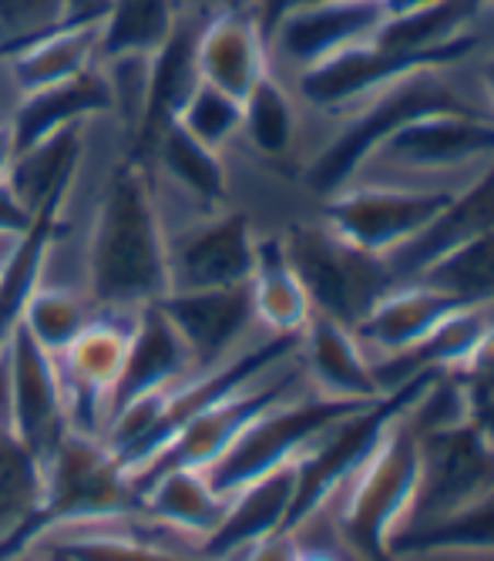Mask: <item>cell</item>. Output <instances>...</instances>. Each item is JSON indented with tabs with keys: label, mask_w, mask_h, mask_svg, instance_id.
<instances>
[{
	"label": "cell",
	"mask_w": 494,
	"mask_h": 561,
	"mask_svg": "<svg viewBox=\"0 0 494 561\" xmlns=\"http://www.w3.org/2000/svg\"><path fill=\"white\" fill-rule=\"evenodd\" d=\"M88 299L97 313H138L169 293L165 226L135 151L112 165L88 229Z\"/></svg>",
	"instance_id": "cell-1"
},
{
	"label": "cell",
	"mask_w": 494,
	"mask_h": 561,
	"mask_svg": "<svg viewBox=\"0 0 494 561\" xmlns=\"http://www.w3.org/2000/svg\"><path fill=\"white\" fill-rule=\"evenodd\" d=\"M471 61L417 68L393 84L380 88L377 94H370L364 105L351 108L347 115L323 122L326 135L320 138V145L303 151V165H300V179L317 195V202L333 195L340 185H347L370 151L387 135L411 125L414 118L434 112L487 115Z\"/></svg>",
	"instance_id": "cell-2"
},
{
	"label": "cell",
	"mask_w": 494,
	"mask_h": 561,
	"mask_svg": "<svg viewBox=\"0 0 494 561\" xmlns=\"http://www.w3.org/2000/svg\"><path fill=\"white\" fill-rule=\"evenodd\" d=\"M407 400L401 403V411L387 421L383 434L367 450L364 461L351 471V478L343 481L333 491V497L317 512V515L333 512L330 515L333 535L340 548L354 554L357 561H393L390 541L401 531L411 497H414V484L421 471V437L407 424V414H404Z\"/></svg>",
	"instance_id": "cell-3"
},
{
	"label": "cell",
	"mask_w": 494,
	"mask_h": 561,
	"mask_svg": "<svg viewBox=\"0 0 494 561\" xmlns=\"http://www.w3.org/2000/svg\"><path fill=\"white\" fill-rule=\"evenodd\" d=\"M491 169L494 118L474 112H434L387 135L360 162L351 182L468 188Z\"/></svg>",
	"instance_id": "cell-4"
},
{
	"label": "cell",
	"mask_w": 494,
	"mask_h": 561,
	"mask_svg": "<svg viewBox=\"0 0 494 561\" xmlns=\"http://www.w3.org/2000/svg\"><path fill=\"white\" fill-rule=\"evenodd\" d=\"M279 239L310 296L313 317H326L354 330L370 313V306L398 283L383 256H374L336 236L320 216L286 226Z\"/></svg>",
	"instance_id": "cell-5"
},
{
	"label": "cell",
	"mask_w": 494,
	"mask_h": 561,
	"mask_svg": "<svg viewBox=\"0 0 494 561\" xmlns=\"http://www.w3.org/2000/svg\"><path fill=\"white\" fill-rule=\"evenodd\" d=\"M165 283L169 293L245 286L256 263L260 229L235 206L165 216ZM165 293V296H169Z\"/></svg>",
	"instance_id": "cell-6"
},
{
	"label": "cell",
	"mask_w": 494,
	"mask_h": 561,
	"mask_svg": "<svg viewBox=\"0 0 494 561\" xmlns=\"http://www.w3.org/2000/svg\"><path fill=\"white\" fill-rule=\"evenodd\" d=\"M377 403V400H374ZM367 403H340L310 393V387L296 390L269 403L260 417L242 427V434L206 468L219 494H232L245 481H253L292 457H300L333 421Z\"/></svg>",
	"instance_id": "cell-7"
},
{
	"label": "cell",
	"mask_w": 494,
	"mask_h": 561,
	"mask_svg": "<svg viewBox=\"0 0 494 561\" xmlns=\"http://www.w3.org/2000/svg\"><path fill=\"white\" fill-rule=\"evenodd\" d=\"M461 188H414L387 182H347L317 202V216L374 256H393L421 236Z\"/></svg>",
	"instance_id": "cell-8"
},
{
	"label": "cell",
	"mask_w": 494,
	"mask_h": 561,
	"mask_svg": "<svg viewBox=\"0 0 494 561\" xmlns=\"http://www.w3.org/2000/svg\"><path fill=\"white\" fill-rule=\"evenodd\" d=\"M421 437V471L414 484V497L401 531L393 535L390 548L440 525L458 515L474 497L494 488V444L478 434L471 424L417 434Z\"/></svg>",
	"instance_id": "cell-9"
},
{
	"label": "cell",
	"mask_w": 494,
	"mask_h": 561,
	"mask_svg": "<svg viewBox=\"0 0 494 561\" xmlns=\"http://www.w3.org/2000/svg\"><path fill=\"white\" fill-rule=\"evenodd\" d=\"M138 313H94L88 327L55 353L71 434L105 437Z\"/></svg>",
	"instance_id": "cell-10"
},
{
	"label": "cell",
	"mask_w": 494,
	"mask_h": 561,
	"mask_svg": "<svg viewBox=\"0 0 494 561\" xmlns=\"http://www.w3.org/2000/svg\"><path fill=\"white\" fill-rule=\"evenodd\" d=\"M387 8L374 0H300L286 8L269 27V68L292 78L343 47L364 44L383 24Z\"/></svg>",
	"instance_id": "cell-11"
},
{
	"label": "cell",
	"mask_w": 494,
	"mask_h": 561,
	"mask_svg": "<svg viewBox=\"0 0 494 561\" xmlns=\"http://www.w3.org/2000/svg\"><path fill=\"white\" fill-rule=\"evenodd\" d=\"M0 360H4L8 431L44 461L68 431L55 356L41 350L21 323H14L0 336Z\"/></svg>",
	"instance_id": "cell-12"
},
{
	"label": "cell",
	"mask_w": 494,
	"mask_h": 561,
	"mask_svg": "<svg viewBox=\"0 0 494 561\" xmlns=\"http://www.w3.org/2000/svg\"><path fill=\"white\" fill-rule=\"evenodd\" d=\"M165 317L179 330L182 343L192 353L195 370H216L242 353L256 350L266 340L256 317L250 289L245 286H229V289H199V293H169L159 299Z\"/></svg>",
	"instance_id": "cell-13"
},
{
	"label": "cell",
	"mask_w": 494,
	"mask_h": 561,
	"mask_svg": "<svg viewBox=\"0 0 494 561\" xmlns=\"http://www.w3.org/2000/svg\"><path fill=\"white\" fill-rule=\"evenodd\" d=\"M269 71V44L256 4H219L199 21L195 31L199 81L242 101Z\"/></svg>",
	"instance_id": "cell-14"
},
{
	"label": "cell",
	"mask_w": 494,
	"mask_h": 561,
	"mask_svg": "<svg viewBox=\"0 0 494 561\" xmlns=\"http://www.w3.org/2000/svg\"><path fill=\"white\" fill-rule=\"evenodd\" d=\"M296 360L310 393L340 403H374L383 390L374 374V360L360 346L357 333L326 317H310L296 336Z\"/></svg>",
	"instance_id": "cell-15"
},
{
	"label": "cell",
	"mask_w": 494,
	"mask_h": 561,
	"mask_svg": "<svg viewBox=\"0 0 494 561\" xmlns=\"http://www.w3.org/2000/svg\"><path fill=\"white\" fill-rule=\"evenodd\" d=\"M458 306L461 302L427 283L401 279L370 306V313L354 327V333L374 364L393 360V356H404L421 346Z\"/></svg>",
	"instance_id": "cell-16"
},
{
	"label": "cell",
	"mask_w": 494,
	"mask_h": 561,
	"mask_svg": "<svg viewBox=\"0 0 494 561\" xmlns=\"http://www.w3.org/2000/svg\"><path fill=\"white\" fill-rule=\"evenodd\" d=\"M226 497H229L226 518L216 528V535L206 541V554L219 561H226L242 545L266 538L279 528H289L296 497H300V457L245 481Z\"/></svg>",
	"instance_id": "cell-17"
},
{
	"label": "cell",
	"mask_w": 494,
	"mask_h": 561,
	"mask_svg": "<svg viewBox=\"0 0 494 561\" xmlns=\"http://www.w3.org/2000/svg\"><path fill=\"white\" fill-rule=\"evenodd\" d=\"M97 58H102V24H58L4 50L0 65L21 101L34 91L84 78L94 71Z\"/></svg>",
	"instance_id": "cell-18"
},
{
	"label": "cell",
	"mask_w": 494,
	"mask_h": 561,
	"mask_svg": "<svg viewBox=\"0 0 494 561\" xmlns=\"http://www.w3.org/2000/svg\"><path fill=\"white\" fill-rule=\"evenodd\" d=\"M188 374H195V364H192V353L182 343L179 330L172 327V320L165 317L159 302L145 306L135 320V330H131L125 370H122V380L115 390V411L131 397L175 387Z\"/></svg>",
	"instance_id": "cell-19"
},
{
	"label": "cell",
	"mask_w": 494,
	"mask_h": 561,
	"mask_svg": "<svg viewBox=\"0 0 494 561\" xmlns=\"http://www.w3.org/2000/svg\"><path fill=\"white\" fill-rule=\"evenodd\" d=\"M487 229H494V169L471 182L468 188H461L421 236H414L404 249L387 256V266L398 283L411 279L437 256H444V252H451L455 245Z\"/></svg>",
	"instance_id": "cell-20"
},
{
	"label": "cell",
	"mask_w": 494,
	"mask_h": 561,
	"mask_svg": "<svg viewBox=\"0 0 494 561\" xmlns=\"http://www.w3.org/2000/svg\"><path fill=\"white\" fill-rule=\"evenodd\" d=\"M307 135V112L296 101L286 78L269 71L250 94L242 98V131L239 145L256 162L279 165L303 151Z\"/></svg>",
	"instance_id": "cell-21"
},
{
	"label": "cell",
	"mask_w": 494,
	"mask_h": 561,
	"mask_svg": "<svg viewBox=\"0 0 494 561\" xmlns=\"http://www.w3.org/2000/svg\"><path fill=\"white\" fill-rule=\"evenodd\" d=\"M91 122H74V125L55 128V131L34 138L31 145L18 148V159H14L8 182L27 202L31 213L47 216L58 206V198L68 192V185L84 159Z\"/></svg>",
	"instance_id": "cell-22"
},
{
	"label": "cell",
	"mask_w": 494,
	"mask_h": 561,
	"mask_svg": "<svg viewBox=\"0 0 494 561\" xmlns=\"http://www.w3.org/2000/svg\"><path fill=\"white\" fill-rule=\"evenodd\" d=\"M256 327L276 340H296L313 317L310 296L296 276L279 232H260L253 276L245 283Z\"/></svg>",
	"instance_id": "cell-23"
},
{
	"label": "cell",
	"mask_w": 494,
	"mask_h": 561,
	"mask_svg": "<svg viewBox=\"0 0 494 561\" xmlns=\"http://www.w3.org/2000/svg\"><path fill=\"white\" fill-rule=\"evenodd\" d=\"M229 497L216 491L206 468H169L138 488V507L152 518L185 531L206 551V541L226 518Z\"/></svg>",
	"instance_id": "cell-24"
},
{
	"label": "cell",
	"mask_w": 494,
	"mask_h": 561,
	"mask_svg": "<svg viewBox=\"0 0 494 561\" xmlns=\"http://www.w3.org/2000/svg\"><path fill=\"white\" fill-rule=\"evenodd\" d=\"M44 512V465L11 431H0V554L11 551Z\"/></svg>",
	"instance_id": "cell-25"
},
{
	"label": "cell",
	"mask_w": 494,
	"mask_h": 561,
	"mask_svg": "<svg viewBox=\"0 0 494 561\" xmlns=\"http://www.w3.org/2000/svg\"><path fill=\"white\" fill-rule=\"evenodd\" d=\"M393 561L417 558H494V488L474 497L458 515L444 518L390 548Z\"/></svg>",
	"instance_id": "cell-26"
},
{
	"label": "cell",
	"mask_w": 494,
	"mask_h": 561,
	"mask_svg": "<svg viewBox=\"0 0 494 561\" xmlns=\"http://www.w3.org/2000/svg\"><path fill=\"white\" fill-rule=\"evenodd\" d=\"M411 279L440 289L461 306H494V229L444 252Z\"/></svg>",
	"instance_id": "cell-27"
},
{
	"label": "cell",
	"mask_w": 494,
	"mask_h": 561,
	"mask_svg": "<svg viewBox=\"0 0 494 561\" xmlns=\"http://www.w3.org/2000/svg\"><path fill=\"white\" fill-rule=\"evenodd\" d=\"M182 18L185 0H112L102 24V55H122V50L156 55Z\"/></svg>",
	"instance_id": "cell-28"
},
{
	"label": "cell",
	"mask_w": 494,
	"mask_h": 561,
	"mask_svg": "<svg viewBox=\"0 0 494 561\" xmlns=\"http://www.w3.org/2000/svg\"><path fill=\"white\" fill-rule=\"evenodd\" d=\"M97 310L91 306V299L81 289H68V286H44L37 283L27 299L21 302L18 323L27 330V336L47 350V353H61L94 317Z\"/></svg>",
	"instance_id": "cell-29"
},
{
	"label": "cell",
	"mask_w": 494,
	"mask_h": 561,
	"mask_svg": "<svg viewBox=\"0 0 494 561\" xmlns=\"http://www.w3.org/2000/svg\"><path fill=\"white\" fill-rule=\"evenodd\" d=\"M172 122L195 141H203L206 148L229 156L239 145V131H242V101L206 81H195L192 91L182 98V105L175 108Z\"/></svg>",
	"instance_id": "cell-30"
},
{
	"label": "cell",
	"mask_w": 494,
	"mask_h": 561,
	"mask_svg": "<svg viewBox=\"0 0 494 561\" xmlns=\"http://www.w3.org/2000/svg\"><path fill=\"white\" fill-rule=\"evenodd\" d=\"M68 0H0V47L11 50L65 24Z\"/></svg>",
	"instance_id": "cell-31"
},
{
	"label": "cell",
	"mask_w": 494,
	"mask_h": 561,
	"mask_svg": "<svg viewBox=\"0 0 494 561\" xmlns=\"http://www.w3.org/2000/svg\"><path fill=\"white\" fill-rule=\"evenodd\" d=\"M300 548H303L300 535H296L292 528H279V531H273L266 538L242 545L226 561H296V558H300Z\"/></svg>",
	"instance_id": "cell-32"
},
{
	"label": "cell",
	"mask_w": 494,
	"mask_h": 561,
	"mask_svg": "<svg viewBox=\"0 0 494 561\" xmlns=\"http://www.w3.org/2000/svg\"><path fill=\"white\" fill-rule=\"evenodd\" d=\"M37 219L41 216L27 209V202L11 188V182H0V236H27Z\"/></svg>",
	"instance_id": "cell-33"
},
{
	"label": "cell",
	"mask_w": 494,
	"mask_h": 561,
	"mask_svg": "<svg viewBox=\"0 0 494 561\" xmlns=\"http://www.w3.org/2000/svg\"><path fill=\"white\" fill-rule=\"evenodd\" d=\"M471 68H474V81H478V91H481V101H484V112L494 118V41L481 44Z\"/></svg>",
	"instance_id": "cell-34"
},
{
	"label": "cell",
	"mask_w": 494,
	"mask_h": 561,
	"mask_svg": "<svg viewBox=\"0 0 494 561\" xmlns=\"http://www.w3.org/2000/svg\"><path fill=\"white\" fill-rule=\"evenodd\" d=\"M300 541H303V548H300V558H296V561H351L354 558L340 545H317V541H310L303 535H300Z\"/></svg>",
	"instance_id": "cell-35"
},
{
	"label": "cell",
	"mask_w": 494,
	"mask_h": 561,
	"mask_svg": "<svg viewBox=\"0 0 494 561\" xmlns=\"http://www.w3.org/2000/svg\"><path fill=\"white\" fill-rule=\"evenodd\" d=\"M14 159H18V135H14L11 122H0V182H8Z\"/></svg>",
	"instance_id": "cell-36"
},
{
	"label": "cell",
	"mask_w": 494,
	"mask_h": 561,
	"mask_svg": "<svg viewBox=\"0 0 494 561\" xmlns=\"http://www.w3.org/2000/svg\"><path fill=\"white\" fill-rule=\"evenodd\" d=\"M296 0H256V14H260V21H263V27H269L286 8H292Z\"/></svg>",
	"instance_id": "cell-37"
},
{
	"label": "cell",
	"mask_w": 494,
	"mask_h": 561,
	"mask_svg": "<svg viewBox=\"0 0 494 561\" xmlns=\"http://www.w3.org/2000/svg\"><path fill=\"white\" fill-rule=\"evenodd\" d=\"M430 4H440V0H387V14L417 11V8H430Z\"/></svg>",
	"instance_id": "cell-38"
},
{
	"label": "cell",
	"mask_w": 494,
	"mask_h": 561,
	"mask_svg": "<svg viewBox=\"0 0 494 561\" xmlns=\"http://www.w3.org/2000/svg\"><path fill=\"white\" fill-rule=\"evenodd\" d=\"M296 4H300V0H296ZM374 4H383L387 8V0H374Z\"/></svg>",
	"instance_id": "cell-39"
},
{
	"label": "cell",
	"mask_w": 494,
	"mask_h": 561,
	"mask_svg": "<svg viewBox=\"0 0 494 561\" xmlns=\"http://www.w3.org/2000/svg\"><path fill=\"white\" fill-rule=\"evenodd\" d=\"M484 4H487V11H494V0H484Z\"/></svg>",
	"instance_id": "cell-40"
}]
</instances>
